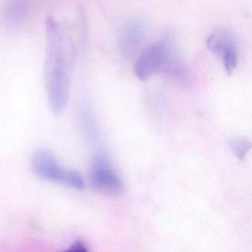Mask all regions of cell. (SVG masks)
I'll return each mask as SVG.
<instances>
[{"label":"cell","mask_w":252,"mask_h":252,"mask_svg":"<svg viewBox=\"0 0 252 252\" xmlns=\"http://www.w3.org/2000/svg\"><path fill=\"white\" fill-rule=\"evenodd\" d=\"M64 31L54 17L45 23L44 80L53 113L60 115L67 106L70 89L67 44Z\"/></svg>","instance_id":"obj_1"},{"label":"cell","mask_w":252,"mask_h":252,"mask_svg":"<svg viewBox=\"0 0 252 252\" xmlns=\"http://www.w3.org/2000/svg\"><path fill=\"white\" fill-rule=\"evenodd\" d=\"M158 44L161 51L160 70L181 85L187 86L190 83L189 70L177 45L173 33L166 32Z\"/></svg>","instance_id":"obj_2"},{"label":"cell","mask_w":252,"mask_h":252,"mask_svg":"<svg viewBox=\"0 0 252 252\" xmlns=\"http://www.w3.org/2000/svg\"><path fill=\"white\" fill-rule=\"evenodd\" d=\"M147 23L140 17L128 20L121 30L119 48L121 54L126 60L136 56L144 46L147 39Z\"/></svg>","instance_id":"obj_3"},{"label":"cell","mask_w":252,"mask_h":252,"mask_svg":"<svg viewBox=\"0 0 252 252\" xmlns=\"http://www.w3.org/2000/svg\"><path fill=\"white\" fill-rule=\"evenodd\" d=\"M91 178L94 187L101 191L114 195H120L125 192V186L120 177L103 160H98L94 163Z\"/></svg>","instance_id":"obj_4"},{"label":"cell","mask_w":252,"mask_h":252,"mask_svg":"<svg viewBox=\"0 0 252 252\" xmlns=\"http://www.w3.org/2000/svg\"><path fill=\"white\" fill-rule=\"evenodd\" d=\"M32 164L35 173L42 179L65 184L68 170L63 169L50 152H36L32 157Z\"/></svg>","instance_id":"obj_5"},{"label":"cell","mask_w":252,"mask_h":252,"mask_svg":"<svg viewBox=\"0 0 252 252\" xmlns=\"http://www.w3.org/2000/svg\"><path fill=\"white\" fill-rule=\"evenodd\" d=\"M161 68V51L159 44L144 50L138 57L135 66L137 77L142 81L154 76Z\"/></svg>","instance_id":"obj_6"},{"label":"cell","mask_w":252,"mask_h":252,"mask_svg":"<svg viewBox=\"0 0 252 252\" xmlns=\"http://www.w3.org/2000/svg\"><path fill=\"white\" fill-rule=\"evenodd\" d=\"M206 45L211 52L222 57L227 50L236 46L234 34L229 29H218L208 37Z\"/></svg>","instance_id":"obj_7"},{"label":"cell","mask_w":252,"mask_h":252,"mask_svg":"<svg viewBox=\"0 0 252 252\" xmlns=\"http://www.w3.org/2000/svg\"><path fill=\"white\" fill-rule=\"evenodd\" d=\"M29 0H8L3 11L5 24L13 27L20 24L29 11Z\"/></svg>","instance_id":"obj_8"},{"label":"cell","mask_w":252,"mask_h":252,"mask_svg":"<svg viewBox=\"0 0 252 252\" xmlns=\"http://www.w3.org/2000/svg\"><path fill=\"white\" fill-rule=\"evenodd\" d=\"M221 57H222L226 73L228 74L232 73L238 63V52H237V47H232L227 50Z\"/></svg>","instance_id":"obj_9"},{"label":"cell","mask_w":252,"mask_h":252,"mask_svg":"<svg viewBox=\"0 0 252 252\" xmlns=\"http://www.w3.org/2000/svg\"><path fill=\"white\" fill-rule=\"evenodd\" d=\"M230 146L239 158H243L250 149L251 144L245 138H234L230 141Z\"/></svg>","instance_id":"obj_10"},{"label":"cell","mask_w":252,"mask_h":252,"mask_svg":"<svg viewBox=\"0 0 252 252\" xmlns=\"http://www.w3.org/2000/svg\"><path fill=\"white\" fill-rule=\"evenodd\" d=\"M65 184L76 189H82L85 188V181L82 175L76 170L67 171Z\"/></svg>","instance_id":"obj_11"},{"label":"cell","mask_w":252,"mask_h":252,"mask_svg":"<svg viewBox=\"0 0 252 252\" xmlns=\"http://www.w3.org/2000/svg\"><path fill=\"white\" fill-rule=\"evenodd\" d=\"M70 250L78 251V252H87L88 250L85 243L81 241H76L74 244L70 246Z\"/></svg>","instance_id":"obj_12"}]
</instances>
